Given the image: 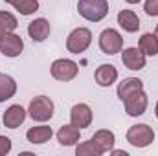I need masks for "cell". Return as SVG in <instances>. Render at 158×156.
<instances>
[{"label":"cell","mask_w":158,"mask_h":156,"mask_svg":"<svg viewBox=\"0 0 158 156\" xmlns=\"http://www.w3.org/2000/svg\"><path fill=\"white\" fill-rule=\"evenodd\" d=\"M96 83L99 84V86H103V88H107V86H110V84H114L116 83V79H118V70L112 66V64H101L98 70H96Z\"/></svg>","instance_id":"cell-13"},{"label":"cell","mask_w":158,"mask_h":156,"mask_svg":"<svg viewBox=\"0 0 158 156\" xmlns=\"http://www.w3.org/2000/svg\"><path fill=\"white\" fill-rule=\"evenodd\" d=\"M6 4L13 6L20 15L28 17V15H33L37 9H39V2L37 0H4Z\"/></svg>","instance_id":"cell-21"},{"label":"cell","mask_w":158,"mask_h":156,"mask_svg":"<svg viewBox=\"0 0 158 156\" xmlns=\"http://www.w3.org/2000/svg\"><path fill=\"white\" fill-rule=\"evenodd\" d=\"M92 140L98 143V147L103 151V154H105V153H110V151L114 149V143H116L114 132H110V130H107V129L98 130V132L92 136Z\"/></svg>","instance_id":"cell-18"},{"label":"cell","mask_w":158,"mask_h":156,"mask_svg":"<svg viewBox=\"0 0 158 156\" xmlns=\"http://www.w3.org/2000/svg\"><path fill=\"white\" fill-rule=\"evenodd\" d=\"M118 24L127 31V33H136L140 28V18L134 11L131 9H121L118 13Z\"/></svg>","instance_id":"cell-15"},{"label":"cell","mask_w":158,"mask_h":156,"mask_svg":"<svg viewBox=\"0 0 158 156\" xmlns=\"http://www.w3.org/2000/svg\"><path fill=\"white\" fill-rule=\"evenodd\" d=\"M123 103H125V112H127L129 116L138 117V116H142V114L147 110L149 99H147V94H145L143 90H138V92L131 94Z\"/></svg>","instance_id":"cell-7"},{"label":"cell","mask_w":158,"mask_h":156,"mask_svg":"<svg viewBox=\"0 0 158 156\" xmlns=\"http://www.w3.org/2000/svg\"><path fill=\"white\" fill-rule=\"evenodd\" d=\"M52 136H53V130H52V127H48V125L31 127V129L26 132L28 142H30V143H35V145H42V143H46Z\"/></svg>","instance_id":"cell-16"},{"label":"cell","mask_w":158,"mask_h":156,"mask_svg":"<svg viewBox=\"0 0 158 156\" xmlns=\"http://www.w3.org/2000/svg\"><path fill=\"white\" fill-rule=\"evenodd\" d=\"M52 77L63 83H68L72 79H76V76L79 74V66L77 63H74L72 59H57L52 63Z\"/></svg>","instance_id":"cell-4"},{"label":"cell","mask_w":158,"mask_h":156,"mask_svg":"<svg viewBox=\"0 0 158 156\" xmlns=\"http://www.w3.org/2000/svg\"><path fill=\"white\" fill-rule=\"evenodd\" d=\"M15 92H17L15 79L11 77V76H7V74H2L0 72V103L11 99L15 96Z\"/></svg>","instance_id":"cell-19"},{"label":"cell","mask_w":158,"mask_h":156,"mask_svg":"<svg viewBox=\"0 0 158 156\" xmlns=\"http://www.w3.org/2000/svg\"><path fill=\"white\" fill-rule=\"evenodd\" d=\"M138 48H140L145 55L155 57V55H158V37L155 33H143V35L140 37Z\"/></svg>","instance_id":"cell-20"},{"label":"cell","mask_w":158,"mask_h":156,"mask_svg":"<svg viewBox=\"0 0 158 156\" xmlns=\"http://www.w3.org/2000/svg\"><path fill=\"white\" fill-rule=\"evenodd\" d=\"M155 35H156V37H158V26H156V31H155Z\"/></svg>","instance_id":"cell-29"},{"label":"cell","mask_w":158,"mask_h":156,"mask_svg":"<svg viewBox=\"0 0 158 156\" xmlns=\"http://www.w3.org/2000/svg\"><path fill=\"white\" fill-rule=\"evenodd\" d=\"M11 151V140L7 136H0V156H6Z\"/></svg>","instance_id":"cell-25"},{"label":"cell","mask_w":158,"mask_h":156,"mask_svg":"<svg viewBox=\"0 0 158 156\" xmlns=\"http://www.w3.org/2000/svg\"><path fill=\"white\" fill-rule=\"evenodd\" d=\"M127 4H138V2H142V0H125Z\"/></svg>","instance_id":"cell-26"},{"label":"cell","mask_w":158,"mask_h":156,"mask_svg":"<svg viewBox=\"0 0 158 156\" xmlns=\"http://www.w3.org/2000/svg\"><path fill=\"white\" fill-rule=\"evenodd\" d=\"M24 119H26V110H24L20 105H11V107L4 112L2 123H4V127H7V129H17V127H20V125L24 123Z\"/></svg>","instance_id":"cell-12"},{"label":"cell","mask_w":158,"mask_h":156,"mask_svg":"<svg viewBox=\"0 0 158 156\" xmlns=\"http://www.w3.org/2000/svg\"><path fill=\"white\" fill-rule=\"evenodd\" d=\"M17 26H19V20H17V17H15L13 13H9V11H0V28H2L6 33L15 31Z\"/></svg>","instance_id":"cell-23"},{"label":"cell","mask_w":158,"mask_h":156,"mask_svg":"<svg viewBox=\"0 0 158 156\" xmlns=\"http://www.w3.org/2000/svg\"><path fill=\"white\" fill-rule=\"evenodd\" d=\"M22 50H24V42L22 39L17 35V33H6L4 35V39L0 40V53L4 55V57H19L20 53H22Z\"/></svg>","instance_id":"cell-8"},{"label":"cell","mask_w":158,"mask_h":156,"mask_svg":"<svg viewBox=\"0 0 158 156\" xmlns=\"http://www.w3.org/2000/svg\"><path fill=\"white\" fill-rule=\"evenodd\" d=\"M99 48L103 53L107 55H114V53H119L121 48H123V37L119 35L114 28H107L101 31L99 35Z\"/></svg>","instance_id":"cell-6"},{"label":"cell","mask_w":158,"mask_h":156,"mask_svg":"<svg viewBox=\"0 0 158 156\" xmlns=\"http://www.w3.org/2000/svg\"><path fill=\"white\" fill-rule=\"evenodd\" d=\"M92 42V31L88 28H76L68 39H66V48L70 53H83Z\"/></svg>","instance_id":"cell-5"},{"label":"cell","mask_w":158,"mask_h":156,"mask_svg":"<svg viewBox=\"0 0 158 156\" xmlns=\"http://www.w3.org/2000/svg\"><path fill=\"white\" fill-rule=\"evenodd\" d=\"M138 90H143V83L138 77H127L118 84V97L121 101H125L131 94H134Z\"/></svg>","instance_id":"cell-17"},{"label":"cell","mask_w":158,"mask_h":156,"mask_svg":"<svg viewBox=\"0 0 158 156\" xmlns=\"http://www.w3.org/2000/svg\"><path fill=\"white\" fill-rule=\"evenodd\" d=\"M127 142L136 149H143L155 142V130H153V127H149L145 123L132 125L127 130Z\"/></svg>","instance_id":"cell-2"},{"label":"cell","mask_w":158,"mask_h":156,"mask_svg":"<svg viewBox=\"0 0 158 156\" xmlns=\"http://www.w3.org/2000/svg\"><path fill=\"white\" fill-rule=\"evenodd\" d=\"M70 123L77 129H86L92 123V109L86 103H77L70 110Z\"/></svg>","instance_id":"cell-9"},{"label":"cell","mask_w":158,"mask_h":156,"mask_svg":"<svg viewBox=\"0 0 158 156\" xmlns=\"http://www.w3.org/2000/svg\"><path fill=\"white\" fill-rule=\"evenodd\" d=\"M52 31V26L46 18H35L28 24V35L33 39V42H42V40L48 39Z\"/></svg>","instance_id":"cell-11"},{"label":"cell","mask_w":158,"mask_h":156,"mask_svg":"<svg viewBox=\"0 0 158 156\" xmlns=\"http://www.w3.org/2000/svg\"><path fill=\"white\" fill-rule=\"evenodd\" d=\"M53 109H55V107H53V101H52L50 97H46V96H37V97H33V99L30 101L28 112H30V116H31L33 121L44 123V121L52 119Z\"/></svg>","instance_id":"cell-3"},{"label":"cell","mask_w":158,"mask_h":156,"mask_svg":"<svg viewBox=\"0 0 158 156\" xmlns=\"http://www.w3.org/2000/svg\"><path fill=\"white\" fill-rule=\"evenodd\" d=\"M79 15L90 22H99L109 15V2L107 0H79Z\"/></svg>","instance_id":"cell-1"},{"label":"cell","mask_w":158,"mask_h":156,"mask_svg":"<svg viewBox=\"0 0 158 156\" xmlns=\"http://www.w3.org/2000/svg\"><path fill=\"white\" fill-rule=\"evenodd\" d=\"M76 154L77 156H101L103 151L98 147V143L90 138L88 142H83L76 147Z\"/></svg>","instance_id":"cell-22"},{"label":"cell","mask_w":158,"mask_h":156,"mask_svg":"<svg viewBox=\"0 0 158 156\" xmlns=\"http://www.w3.org/2000/svg\"><path fill=\"white\" fill-rule=\"evenodd\" d=\"M4 35H6V31H4V30H2V28H0V40L4 39Z\"/></svg>","instance_id":"cell-27"},{"label":"cell","mask_w":158,"mask_h":156,"mask_svg":"<svg viewBox=\"0 0 158 156\" xmlns=\"http://www.w3.org/2000/svg\"><path fill=\"white\" fill-rule=\"evenodd\" d=\"M121 63L129 68V70H142L145 68V53L140 50V48H125L123 53H121Z\"/></svg>","instance_id":"cell-10"},{"label":"cell","mask_w":158,"mask_h":156,"mask_svg":"<svg viewBox=\"0 0 158 156\" xmlns=\"http://www.w3.org/2000/svg\"><path fill=\"white\" fill-rule=\"evenodd\" d=\"M143 9L149 17H158V0H147Z\"/></svg>","instance_id":"cell-24"},{"label":"cell","mask_w":158,"mask_h":156,"mask_svg":"<svg viewBox=\"0 0 158 156\" xmlns=\"http://www.w3.org/2000/svg\"><path fill=\"white\" fill-rule=\"evenodd\" d=\"M155 114H156V117H158V103H156V107H155Z\"/></svg>","instance_id":"cell-28"},{"label":"cell","mask_w":158,"mask_h":156,"mask_svg":"<svg viewBox=\"0 0 158 156\" xmlns=\"http://www.w3.org/2000/svg\"><path fill=\"white\" fill-rule=\"evenodd\" d=\"M79 130H81V129L74 127L72 123H70V125H63V127L57 130V142H59L61 145H64V147L76 145L79 142V136H81Z\"/></svg>","instance_id":"cell-14"}]
</instances>
